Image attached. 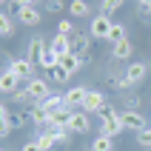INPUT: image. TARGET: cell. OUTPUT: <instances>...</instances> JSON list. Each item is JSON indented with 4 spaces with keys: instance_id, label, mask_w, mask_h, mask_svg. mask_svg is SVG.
Listing matches in <instances>:
<instances>
[{
    "instance_id": "4316f807",
    "label": "cell",
    "mask_w": 151,
    "mask_h": 151,
    "mask_svg": "<svg viewBox=\"0 0 151 151\" xmlns=\"http://www.w3.org/2000/svg\"><path fill=\"white\" fill-rule=\"evenodd\" d=\"M49 77H51V80H54L57 86H63V83H68V77H71V74H68V71H63L60 66H54V68L49 71Z\"/></svg>"
},
{
    "instance_id": "e575fe53",
    "label": "cell",
    "mask_w": 151,
    "mask_h": 151,
    "mask_svg": "<svg viewBox=\"0 0 151 151\" xmlns=\"http://www.w3.org/2000/svg\"><path fill=\"white\" fill-rule=\"evenodd\" d=\"M137 6L145 9V12H151V0H137Z\"/></svg>"
},
{
    "instance_id": "44dd1931",
    "label": "cell",
    "mask_w": 151,
    "mask_h": 151,
    "mask_svg": "<svg viewBox=\"0 0 151 151\" xmlns=\"http://www.w3.org/2000/svg\"><path fill=\"white\" fill-rule=\"evenodd\" d=\"M91 151H114V137H109V134H100V137H94V143H91Z\"/></svg>"
},
{
    "instance_id": "d4e9b609",
    "label": "cell",
    "mask_w": 151,
    "mask_h": 151,
    "mask_svg": "<svg viewBox=\"0 0 151 151\" xmlns=\"http://www.w3.org/2000/svg\"><path fill=\"white\" fill-rule=\"evenodd\" d=\"M63 106H66V103H63V94H51L49 100L40 103V109H46L49 114H51V111H57V109H63Z\"/></svg>"
},
{
    "instance_id": "30bf717a",
    "label": "cell",
    "mask_w": 151,
    "mask_h": 151,
    "mask_svg": "<svg viewBox=\"0 0 151 151\" xmlns=\"http://www.w3.org/2000/svg\"><path fill=\"white\" fill-rule=\"evenodd\" d=\"M109 32H111V20H109V14H97V17H91V37H97V40H106V37H109Z\"/></svg>"
},
{
    "instance_id": "277c9868",
    "label": "cell",
    "mask_w": 151,
    "mask_h": 151,
    "mask_svg": "<svg viewBox=\"0 0 151 151\" xmlns=\"http://www.w3.org/2000/svg\"><path fill=\"white\" fill-rule=\"evenodd\" d=\"M120 120H123V128L126 131H134V134H140L143 128H148V123H145V117L140 114V111H120Z\"/></svg>"
},
{
    "instance_id": "f546056e",
    "label": "cell",
    "mask_w": 151,
    "mask_h": 151,
    "mask_svg": "<svg viewBox=\"0 0 151 151\" xmlns=\"http://www.w3.org/2000/svg\"><path fill=\"white\" fill-rule=\"evenodd\" d=\"M54 134H57V145H66L68 140H71V137H68V134H71L68 128H60V131H54Z\"/></svg>"
},
{
    "instance_id": "7c38bea8",
    "label": "cell",
    "mask_w": 151,
    "mask_h": 151,
    "mask_svg": "<svg viewBox=\"0 0 151 151\" xmlns=\"http://www.w3.org/2000/svg\"><path fill=\"white\" fill-rule=\"evenodd\" d=\"M17 83H20V77H17L12 68H3V74H0V91L12 97V94L17 91Z\"/></svg>"
},
{
    "instance_id": "8fae6325",
    "label": "cell",
    "mask_w": 151,
    "mask_h": 151,
    "mask_svg": "<svg viewBox=\"0 0 151 151\" xmlns=\"http://www.w3.org/2000/svg\"><path fill=\"white\" fill-rule=\"evenodd\" d=\"M63 71H68V74H74V71H80L83 68V57L80 54H74V51H68V54H60V63H57Z\"/></svg>"
},
{
    "instance_id": "f1b7e54d",
    "label": "cell",
    "mask_w": 151,
    "mask_h": 151,
    "mask_svg": "<svg viewBox=\"0 0 151 151\" xmlns=\"http://www.w3.org/2000/svg\"><path fill=\"white\" fill-rule=\"evenodd\" d=\"M57 34L71 37V34H74V23H71V20H60V23H57Z\"/></svg>"
},
{
    "instance_id": "5b68a950",
    "label": "cell",
    "mask_w": 151,
    "mask_h": 151,
    "mask_svg": "<svg viewBox=\"0 0 151 151\" xmlns=\"http://www.w3.org/2000/svg\"><path fill=\"white\" fill-rule=\"evenodd\" d=\"M86 97H88V88H83V86H71L68 91H63V103L74 111L86 106Z\"/></svg>"
},
{
    "instance_id": "ac0fdd59",
    "label": "cell",
    "mask_w": 151,
    "mask_h": 151,
    "mask_svg": "<svg viewBox=\"0 0 151 151\" xmlns=\"http://www.w3.org/2000/svg\"><path fill=\"white\" fill-rule=\"evenodd\" d=\"M37 145H40V151H51L57 145V134H54L51 128H46L43 134H37Z\"/></svg>"
},
{
    "instance_id": "5bb4252c",
    "label": "cell",
    "mask_w": 151,
    "mask_h": 151,
    "mask_svg": "<svg viewBox=\"0 0 151 151\" xmlns=\"http://www.w3.org/2000/svg\"><path fill=\"white\" fill-rule=\"evenodd\" d=\"M17 23H23V26H37V23H40V12H37V6H23V9H17Z\"/></svg>"
},
{
    "instance_id": "1f68e13d",
    "label": "cell",
    "mask_w": 151,
    "mask_h": 151,
    "mask_svg": "<svg viewBox=\"0 0 151 151\" xmlns=\"http://www.w3.org/2000/svg\"><path fill=\"white\" fill-rule=\"evenodd\" d=\"M12 97H14L17 103H26V100H32V97H29V88H17V91L12 94Z\"/></svg>"
},
{
    "instance_id": "7a4b0ae2",
    "label": "cell",
    "mask_w": 151,
    "mask_h": 151,
    "mask_svg": "<svg viewBox=\"0 0 151 151\" xmlns=\"http://www.w3.org/2000/svg\"><path fill=\"white\" fill-rule=\"evenodd\" d=\"M148 77V66H145L143 60H137V63H128L126 74H123V86L126 88H131V86H140Z\"/></svg>"
},
{
    "instance_id": "7402d4cb",
    "label": "cell",
    "mask_w": 151,
    "mask_h": 151,
    "mask_svg": "<svg viewBox=\"0 0 151 151\" xmlns=\"http://www.w3.org/2000/svg\"><path fill=\"white\" fill-rule=\"evenodd\" d=\"M68 12H71V17H88L91 14V9H88L86 0H71L68 3Z\"/></svg>"
},
{
    "instance_id": "8992f818",
    "label": "cell",
    "mask_w": 151,
    "mask_h": 151,
    "mask_svg": "<svg viewBox=\"0 0 151 151\" xmlns=\"http://www.w3.org/2000/svg\"><path fill=\"white\" fill-rule=\"evenodd\" d=\"M71 114H74V109H68V106H63V109H57V111H51V114H49V128H51V131L68 128V120H71Z\"/></svg>"
},
{
    "instance_id": "83f0119b",
    "label": "cell",
    "mask_w": 151,
    "mask_h": 151,
    "mask_svg": "<svg viewBox=\"0 0 151 151\" xmlns=\"http://www.w3.org/2000/svg\"><path fill=\"white\" fill-rule=\"evenodd\" d=\"M137 143L143 145V148H148V151H151V126H148V128H143V131L137 134Z\"/></svg>"
},
{
    "instance_id": "d6a6232c",
    "label": "cell",
    "mask_w": 151,
    "mask_h": 151,
    "mask_svg": "<svg viewBox=\"0 0 151 151\" xmlns=\"http://www.w3.org/2000/svg\"><path fill=\"white\" fill-rule=\"evenodd\" d=\"M46 9H49L51 14H57L60 9H63V0H49V3H46Z\"/></svg>"
},
{
    "instance_id": "e0dca14e",
    "label": "cell",
    "mask_w": 151,
    "mask_h": 151,
    "mask_svg": "<svg viewBox=\"0 0 151 151\" xmlns=\"http://www.w3.org/2000/svg\"><path fill=\"white\" fill-rule=\"evenodd\" d=\"M57 63H60V54H57V51H54V49L49 46V49H46V51L40 54V63H37V66H40V68H49V71H51V68L57 66Z\"/></svg>"
},
{
    "instance_id": "9c48e42d",
    "label": "cell",
    "mask_w": 151,
    "mask_h": 151,
    "mask_svg": "<svg viewBox=\"0 0 151 151\" xmlns=\"http://www.w3.org/2000/svg\"><path fill=\"white\" fill-rule=\"evenodd\" d=\"M103 109H106V94H103V91H91V88H88V97H86L83 111H86V114H100Z\"/></svg>"
},
{
    "instance_id": "d6986e66",
    "label": "cell",
    "mask_w": 151,
    "mask_h": 151,
    "mask_svg": "<svg viewBox=\"0 0 151 151\" xmlns=\"http://www.w3.org/2000/svg\"><path fill=\"white\" fill-rule=\"evenodd\" d=\"M88 43H91V37H86V34H71V51L80 54V57L88 51Z\"/></svg>"
},
{
    "instance_id": "cb8c5ba5",
    "label": "cell",
    "mask_w": 151,
    "mask_h": 151,
    "mask_svg": "<svg viewBox=\"0 0 151 151\" xmlns=\"http://www.w3.org/2000/svg\"><path fill=\"white\" fill-rule=\"evenodd\" d=\"M0 34H3L6 40L14 34V20H12V14H6V12L0 14Z\"/></svg>"
},
{
    "instance_id": "6da1fadb",
    "label": "cell",
    "mask_w": 151,
    "mask_h": 151,
    "mask_svg": "<svg viewBox=\"0 0 151 151\" xmlns=\"http://www.w3.org/2000/svg\"><path fill=\"white\" fill-rule=\"evenodd\" d=\"M100 120H103L100 134L117 137V134H123V131H126V128H123V120H120V111H117V109H111V106H106V109L100 111Z\"/></svg>"
},
{
    "instance_id": "9a60e30c",
    "label": "cell",
    "mask_w": 151,
    "mask_h": 151,
    "mask_svg": "<svg viewBox=\"0 0 151 151\" xmlns=\"http://www.w3.org/2000/svg\"><path fill=\"white\" fill-rule=\"evenodd\" d=\"M49 46L57 51V54H68V51H71V37H66V34H54Z\"/></svg>"
},
{
    "instance_id": "4fadbf2b",
    "label": "cell",
    "mask_w": 151,
    "mask_h": 151,
    "mask_svg": "<svg viewBox=\"0 0 151 151\" xmlns=\"http://www.w3.org/2000/svg\"><path fill=\"white\" fill-rule=\"evenodd\" d=\"M46 49H49V46H46V40L37 34V37H32V40H29V46H26V57L32 60V63H40V54H43Z\"/></svg>"
},
{
    "instance_id": "2e32d148",
    "label": "cell",
    "mask_w": 151,
    "mask_h": 151,
    "mask_svg": "<svg viewBox=\"0 0 151 151\" xmlns=\"http://www.w3.org/2000/svg\"><path fill=\"white\" fill-rule=\"evenodd\" d=\"M123 40H128V37H126V26H123V23H111V32H109V37H106V43L120 46Z\"/></svg>"
},
{
    "instance_id": "3957f363",
    "label": "cell",
    "mask_w": 151,
    "mask_h": 151,
    "mask_svg": "<svg viewBox=\"0 0 151 151\" xmlns=\"http://www.w3.org/2000/svg\"><path fill=\"white\" fill-rule=\"evenodd\" d=\"M26 88H29V97H32L37 106H40L43 100H49V97H51V86H49V80H46V77H32Z\"/></svg>"
},
{
    "instance_id": "4dcf8cb0",
    "label": "cell",
    "mask_w": 151,
    "mask_h": 151,
    "mask_svg": "<svg viewBox=\"0 0 151 151\" xmlns=\"http://www.w3.org/2000/svg\"><path fill=\"white\" fill-rule=\"evenodd\" d=\"M123 103L128 106V111H137V103H140V100H137L134 94H123Z\"/></svg>"
},
{
    "instance_id": "603a6c76",
    "label": "cell",
    "mask_w": 151,
    "mask_h": 151,
    "mask_svg": "<svg viewBox=\"0 0 151 151\" xmlns=\"http://www.w3.org/2000/svg\"><path fill=\"white\" fill-rule=\"evenodd\" d=\"M29 120H32L34 126H49V111L40 109V106H34V109L29 111Z\"/></svg>"
},
{
    "instance_id": "836d02e7",
    "label": "cell",
    "mask_w": 151,
    "mask_h": 151,
    "mask_svg": "<svg viewBox=\"0 0 151 151\" xmlns=\"http://www.w3.org/2000/svg\"><path fill=\"white\" fill-rule=\"evenodd\" d=\"M23 151H40V145H37V140H29V143L23 145Z\"/></svg>"
},
{
    "instance_id": "ba28073f",
    "label": "cell",
    "mask_w": 151,
    "mask_h": 151,
    "mask_svg": "<svg viewBox=\"0 0 151 151\" xmlns=\"http://www.w3.org/2000/svg\"><path fill=\"white\" fill-rule=\"evenodd\" d=\"M91 128V123H88V114H86L83 109H77L74 114H71V120H68V131L71 134H86Z\"/></svg>"
},
{
    "instance_id": "52a82bcc",
    "label": "cell",
    "mask_w": 151,
    "mask_h": 151,
    "mask_svg": "<svg viewBox=\"0 0 151 151\" xmlns=\"http://www.w3.org/2000/svg\"><path fill=\"white\" fill-rule=\"evenodd\" d=\"M9 68H12V71L20 77V80H23V77H29V80H32V77H37V74H34L37 63H32L29 57H17V60H12V63H9Z\"/></svg>"
},
{
    "instance_id": "d590c367",
    "label": "cell",
    "mask_w": 151,
    "mask_h": 151,
    "mask_svg": "<svg viewBox=\"0 0 151 151\" xmlns=\"http://www.w3.org/2000/svg\"><path fill=\"white\" fill-rule=\"evenodd\" d=\"M17 9H23V6H34V0H14Z\"/></svg>"
},
{
    "instance_id": "ffe728a7",
    "label": "cell",
    "mask_w": 151,
    "mask_h": 151,
    "mask_svg": "<svg viewBox=\"0 0 151 151\" xmlns=\"http://www.w3.org/2000/svg\"><path fill=\"white\" fill-rule=\"evenodd\" d=\"M131 54H134V46H131V40H123L120 46H114V49H111V57H114V60H128Z\"/></svg>"
},
{
    "instance_id": "484cf974",
    "label": "cell",
    "mask_w": 151,
    "mask_h": 151,
    "mask_svg": "<svg viewBox=\"0 0 151 151\" xmlns=\"http://www.w3.org/2000/svg\"><path fill=\"white\" fill-rule=\"evenodd\" d=\"M120 6H123V0H103V3H100V14H109L111 17Z\"/></svg>"
}]
</instances>
